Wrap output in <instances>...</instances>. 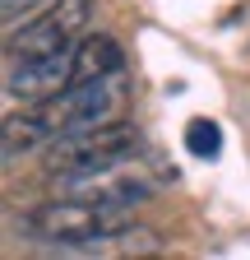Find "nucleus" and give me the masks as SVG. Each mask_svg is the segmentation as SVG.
<instances>
[{
	"instance_id": "1",
	"label": "nucleus",
	"mask_w": 250,
	"mask_h": 260,
	"mask_svg": "<svg viewBox=\"0 0 250 260\" xmlns=\"http://www.w3.org/2000/svg\"><path fill=\"white\" fill-rule=\"evenodd\" d=\"M23 228L56 246H98L107 237H125L130 209L125 205H93V200H51L23 218Z\"/></svg>"
},
{
	"instance_id": "2",
	"label": "nucleus",
	"mask_w": 250,
	"mask_h": 260,
	"mask_svg": "<svg viewBox=\"0 0 250 260\" xmlns=\"http://www.w3.org/2000/svg\"><path fill=\"white\" fill-rule=\"evenodd\" d=\"M135 149H139V130L116 116V121H102V125H84V130H70V135H56L42 153H47L51 177H74V172L120 168Z\"/></svg>"
},
{
	"instance_id": "3",
	"label": "nucleus",
	"mask_w": 250,
	"mask_h": 260,
	"mask_svg": "<svg viewBox=\"0 0 250 260\" xmlns=\"http://www.w3.org/2000/svg\"><path fill=\"white\" fill-rule=\"evenodd\" d=\"M93 10H98L93 0H51L42 14H33L28 23L5 32L10 60H28V56H47V51H60V47H74L88 32Z\"/></svg>"
},
{
	"instance_id": "4",
	"label": "nucleus",
	"mask_w": 250,
	"mask_h": 260,
	"mask_svg": "<svg viewBox=\"0 0 250 260\" xmlns=\"http://www.w3.org/2000/svg\"><path fill=\"white\" fill-rule=\"evenodd\" d=\"M70 84H74V47L28 56V60H10V70H5V93L14 103H28V107L65 93Z\"/></svg>"
},
{
	"instance_id": "5",
	"label": "nucleus",
	"mask_w": 250,
	"mask_h": 260,
	"mask_svg": "<svg viewBox=\"0 0 250 260\" xmlns=\"http://www.w3.org/2000/svg\"><path fill=\"white\" fill-rule=\"evenodd\" d=\"M125 70V51L116 38L107 32H84L74 42V84L79 79H107V75H120Z\"/></svg>"
},
{
	"instance_id": "6",
	"label": "nucleus",
	"mask_w": 250,
	"mask_h": 260,
	"mask_svg": "<svg viewBox=\"0 0 250 260\" xmlns=\"http://www.w3.org/2000/svg\"><path fill=\"white\" fill-rule=\"evenodd\" d=\"M51 144V130H47V121L37 116V107L33 112H14V116H5V125H0V149H5V162H19V158H28V153H37V149H47Z\"/></svg>"
},
{
	"instance_id": "7",
	"label": "nucleus",
	"mask_w": 250,
	"mask_h": 260,
	"mask_svg": "<svg viewBox=\"0 0 250 260\" xmlns=\"http://www.w3.org/2000/svg\"><path fill=\"white\" fill-rule=\"evenodd\" d=\"M218 149H223V125H218V121L195 116L190 125H185V153H190V158H213Z\"/></svg>"
},
{
	"instance_id": "8",
	"label": "nucleus",
	"mask_w": 250,
	"mask_h": 260,
	"mask_svg": "<svg viewBox=\"0 0 250 260\" xmlns=\"http://www.w3.org/2000/svg\"><path fill=\"white\" fill-rule=\"evenodd\" d=\"M42 5H51V0H0V10H5V32L19 28V23H28Z\"/></svg>"
}]
</instances>
